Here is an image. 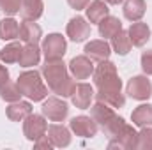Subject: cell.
<instances>
[{
    "label": "cell",
    "mask_w": 152,
    "mask_h": 150,
    "mask_svg": "<svg viewBox=\"0 0 152 150\" xmlns=\"http://www.w3.org/2000/svg\"><path fill=\"white\" fill-rule=\"evenodd\" d=\"M92 76H94V85L97 87L96 99L99 103H104L115 110L126 104V97L122 94V79L118 78L117 66L113 62L110 60L99 62Z\"/></svg>",
    "instance_id": "1"
},
{
    "label": "cell",
    "mask_w": 152,
    "mask_h": 150,
    "mask_svg": "<svg viewBox=\"0 0 152 150\" xmlns=\"http://www.w3.org/2000/svg\"><path fill=\"white\" fill-rule=\"evenodd\" d=\"M42 76L51 88L53 94L58 97H71L75 92V79L69 76V67L62 60H48L42 66Z\"/></svg>",
    "instance_id": "2"
},
{
    "label": "cell",
    "mask_w": 152,
    "mask_h": 150,
    "mask_svg": "<svg viewBox=\"0 0 152 150\" xmlns=\"http://www.w3.org/2000/svg\"><path fill=\"white\" fill-rule=\"evenodd\" d=\"M21 94L28 99V101H34V103H39V101H44L48 97V87L44 85L42 78H41V73L39 71H25L18 76L16 79Z\"/></svg>",
    "instance_id": "3"
},
{
    "label": "cell",
    "mask_w": 152,
    "mask_h": 150,
    "mask_svg": "<svg viewBox=\"0 0 152 150\" xmlns=\"http://www.w3.org/2000/svg\"><path fill=\"white\" fill-rule=\"evenodd\" d=\"M67 50V42L62 37V34H48L42 39L41 51L44 53L46 62L48 60H62Z\"/></svg>",
    "instance_id": "4"
},
{
    "label": "cell",
    "mask_w": 152,
    "mask_h": 150,
    "mask_svg": "<svg viewBox=\"0 0 152 150\" xmlns=\"http://www.w3.org/2000/svg\"><path fill=\"white\" fill-rule=\"evenodd\" d=\"M126 94L136 101H147L152 97V83L147 76H133L127 81Z\"/></svg>",
    "instance_id": "5"
},
{
    "label": "cell",
    "mask_w": 152,
    "mask_h": 150,
    "mask_svg": "<svg viewBox=\"0 0 152 150\" xmlns=\"http://www.w3.org/2000/svg\"><path fill=\"white\" fill-rule=\"evenodd\" d=\"M46 133H48V122H46L44 115L30 113L25 118V122H23V134H25L27 140L37 141L39 138H42Z\"/></svg>",
    "instance_id": "6"
},
{
    "label": "cell",
    "mask_w": 152,
    "mask_h": 150,
    "mask_svg": "<svg viewBox=\"0 0 152 150\" xmlns=\"http://www.w3.org/2000/svg\"><path fill=\"white\" fill-rule=\"evenodd\" d=\"M41 110H42V115L46 118H50L51 122H62V120H66V117L69 113V106L57 95V97H48L42 103Z\"/></svg>",
    "instance_id": "7"
},
{
    "label": "cell",
    "mask_w": 152,
    "mask_h": 150,
    "mask_svg": "<svg viewBox=\"0 0 152 150\" xmlns=\"http://www.w3.org/2000/svg\"><path fill=\"white\" fill-rule=\"evenodd\" d=\"M69 127L76 136H81V138H94L97 134V124L94 122L92 117H87V115H78L71 118Z\"/></svg>",
    "instance_id": "8"
},
{
    "label": "cell",
    "mask_w": 152,
    "mask_h": 150,
    "mask_svg": "<svg viewBox=\"0 0 152 150\" xmlns=\"http://www.w3.org/2000/svg\"><path fill=\"white\" fill-rule=\"evenodd\" d=\"M66 32H67V37L73 42H83L90 36V23H87V20L81 18V16H75L67 23Z\"/></svg>",
    "instance_id": "9"
},
{
    "label": "cell",
    "mask_w": 152,
    "mask_h": 150,
    "mask_svg": "<svg viewBox=\"0 0 152 150\" xmlns=\"http://www.w3.org/2000/svg\"><path fill=\"white\" fill-rule=\"evenodd\" d=\"M94 64L87 55H78L69 62V71L76 79H87L94 74Z\"/></svg>",
    "instance_id": "10"
},
{
    "label": "cell",
    "mask_w": 152,
    "mask_h": 150,
    "mask_svg": "<svg viewBox=\"0 0 152 150\" xmlns=\"http://www.w3.org/2000/svg\"><path fill=\"white\" fill-rule=\"evenodd\" d=\"M85 55L90 58V60H96V62H103V60H108L110 55H112V46L104 41V39H97V41H90L85 44Z\"/></svg>",
    "instance_id": "11"
},
{
    "label": "cell",
    "mask_w": 152,
    "mask_h": 150,
    "mask_svg": "<svg viewBox=\"0 0 152 150\" xmlns=\"http://www.w3.org/2000/svg\"><path fill=\"white\" fill-rule=\"evenodd\" d=\"M94 95L96 94H94L92 85H88V83H76L75 92L71 95V101H73V104L78 110H88Z\"/></svg>",
    "instance_id": "12"
},
{
    "label": "cell",
    "mask_w": 152,
    "mask_h": 150,
    "mask_svg": "<svg viewBox=\"0 0 152 150\" xmlns=\"http://www.w3.org/2000/svg\"><path fill=\"white\" fill-rule=\"evenodd\" d=\"M90 117L94 118V122L97 125H101V129H104L106 125H110L115 120L117 113H115V108L104 104V103H96L94 106H90Z\"/></svg>",
    "instance_id": "13"
},
{
    "label": "cell",
    "mask_w": 152,
    "mask_h": 150,
    "mask_svg": "<svg viewBox=\"0 0 152 150\" xmlns=\"http://www.w3.org/2000/svg\"><path fill=\"white\" fill-rule=\"evenodd\" d=\"M48 138L53 143V147L66 149L71 143V131L62 124H53L48 127Z\"/></svg>",
    "instance_id": "14"
},
{
    "label": "cell",
    "mask_w": 152,
    "mask_h": 150,
    "mask_svg": "<svg viewBox=\"0 0 152 150\" xmlns=\"http://www.w3.org/2000/svg\"><path fill=\"white\" fill-rule=\"evenodd\" d=\"M127 34H129V39H131V44L133 46L142 48L151 39V28L143 21H133L131 27H129V30H127Z\"/></svg>",
    "instance_id": "15"
},
{
    "label": "cell",
    "mask_w": 152,
    "mask_h": 150,
    "mask_svg": "<svg viewBox=\"0 0 152 150\" xmlns=\"http://www.w3.org/2000/svg\"><path fill=\"white\" fill-rule=\"evenodd\" d=\"M41 37H42V30L37 23L30 20H23V23L20 25V39L25 44H39Z\"/></svg>",
    "instance_id": "16"
},
{
    "label": "cell",
    "mask_w": 152,
    "mask_h": 150,
    "mask_svg": "<svg viewBox=\"0 0 152 150\" xmlns=\"http://www.w3.org/2000/svg\"><path fill=\"white\" fill-rule=\"evenodd\" d=\"M39 60H41V50H39L37 44H25L21 48L20 60H18L20 67H25V69L34 67L39 64Z\"/></svg>",
    "instance_id": "17"
},
{
    "label": "cell",
    "mask_w": 152,
    "mask_h": 150,
    "mask_svg": "<svg viewBox=\"0 0 152 150\" xmlns=\"http://www.w3.org/2000/svg\"><path fill=\"white\" fill-rule=\"evenodd\" d=\"M7 118L9 120H12V122H21V120H25L30 113H32V104L28 103V101H16V103H11L9 106H7Z\"/></svg>",
    "instance_id": "18"
},
{
    "label": "cell",
    "mask_w": 152,
    "mask_h": 150,
    "mask_svg": "<svg viewBox=\"0 0 152 150\" xmlns=\"http://www.w3.org/2000/svg\"><path fill=\"white\" fill-rule=\"evenodd\" d=\"M87 20L90 23H99L101 20H104L108 14H110V9H108V4L104 0H92L88 5H87Z\"/></svg>",
    "instance_id": "19"
},
{
    "label": "cell",
    "mask_w": 152,
    "mask_h": 150,
    "mask_svg": "<svg viewBox=\"0 0 152 150\" xmlns=\"http://www.w3.org/2000/svg\"><path fill=\"white\" fill-rule=\"evenodd\" d=\"M124 16L129 21H140L147 11L145 0H126L124 2Z\"/></svg>",
    "instance_id": "20"
},
{
    "label": "cell",
    "mask_w": 152,
    "mask_h": 150,
    "mask_svg": "<svg viewBox=\"0 0 152 150\" xmlns=\"http://www.w3.org/2000/svg\"><path fill=\"white\" fill-rule=\"evenodd\" d=\"M42 11H44V4L42 0H21V18L23 20H30V21H36L42 16Z\"/></svg>",
    "instance_id": "21"
},
{
    "label": "cell",
    "mask_w": 152,
    "mask_h": 150,
    "mask_svg": "<svg viewBox=\"0 0 152 150\" xmlns=\"http://www.w3.org/2000/svg\"><path fill=\"white\" fill-rule=\"evenodd\" d=\"M131 122L136 127H149L152 125V104H140L131 113Z\"/></svg>",
    "instance_id": "22"
},
{
    "label": "cell",
    "mask_w": 152,
    "mask_h": 150,
    "mask_svg": "<svg viewBox=\"0 0 152 150\" xmlns=\"http://www.w3.org/2000/svg\"><path fill=\"white\" fill-rule=\"evenodd\" d=\"M99 34H101V37L104 39H112L115 34H118L120 30H122V23H120V20L118 18H115V16H106L104 20H101L99 23Z\"/></svg>",
    "instance_id": "23"
},
{
    "label": "cell",
    "mask_w": 152,
    "mask_h": 150,
    "mask_svg": "<svg viewBox=\"0 0 152 150\" xmlns=\"http://www.w3.org/2000/svg\"><path fill=\"white\" fill-rule=\"evenodd\" d=\"M16 37H20V23L11 16L0 20V39L2 41H12Z\"/></svg>",
    "instance_id": "24"
},
{
    "label": "cell",
    "mask_w": 152,
    "mask_h": 150,
    "mask_svg": "<svg viewBox=\"0 0 152 150\" xmlns=\"http://www.w3.org/2000/svg\"><path fill=\"white\" fill-rule=\"evenodd\" d=\"M131 39H129V34L127 30H120L118 34H115L112 37V50H113L117 55H127L131 51Z\"/></svg>",
    "instance_id": "25"
},
{
    "label": "cell",
    "mask_w": 152,
    "mask_h": 150,
    "mask_svg": "<svg viewBox=\"0 0 152 150\" xmlns=\"http://www.w3.org/2000/svg\"><path fill=\"white\" fill-rule=\"evenodd\" d=\"M21 48L20 42H11L7 46H4L0 50V60L4 64H16L20 60V53H21Z\"/></svg>",
    "instance_id": "26"
},
{
    "label": "cell",
    "mask_w": 152,
    "mask_h": 150,
    "mask_svg": "<svg viewBox=\"0 0 152 150\" xmlns=\"http://www.w3.org/2000/svg\"><path fill=\"white\" fill-rule=\"evenodd\" d=\"M21 90L18 87V83H11V81H5L4 85H0V97L5 101V103H16L21 99Z\"/></svg>",
    "instance_id": "27"
},
{
    "label": "cell",
    "mask_w": 152,
    "mask_h": 150,
    "mask_svg": "<svg viewBox=\"0 0 152 150\" xmlns=\"http://www.w3.org/2000/svg\"><path fill=\"white\" fill-rule=\"evenodd\" d=\"M134 150H152V127H142V131L136 134Z\"/></svg>",
    "instance_id": "28"
},
{
    "label": "cell",
    "mask_w": 152,
    "mask_h": 150,
    "mask_svg": "<svg viewBox=\"0 0 152 150\" xmlns=\"http://www.w3.org/2000/svg\"><path fill=\"white\" fill-rule=\"evenodd\" d=\"M0 11L7 16H14L21 11V0H0Z\"/></svg>",
    "instance_id": "29"
},
{
    "label": "cell",
    "mask_w": 152,
    "mask_h": 150,
    "mask_svg": "<svg viewBox=\"0 0 152 150\" xmlns=\"http://www.w3.org/2000/svg\"><path fill=\"white\" fill-rule=\"evenodd\" d=\"M140 64H142V69L147 76H152V50H147L142 53V58H140Z\"/></svg>",
    "instance_id": "30"
},
{
    "label": "cell",
    "mask_w": 152,
    "mask_h": 150,
    "mask_svg": "<svg viewBox=\"0 0 152 150\" xmlns=\"http://www.w3.org/2000/svg\"><path fill=\"white\" fill-rule=\"evenodd\" d=\"M34 147H36V149L51 150V149H53V143L50 141V138H48V136H42V138H39L37 141H34Z\"/></svg>",
    "instance_id": "31"
},
{
    "label": "cell",
    "mask_w": 152,
    "mask_h": 150,
    "mask_svg": "<svg viewBox=\"0 0 152 150\" xmlns=\"http://www.w3.org/2000/svg\"><path fill=\"white\" fill-rule=\"evenodd\" d=\"M67 4L76 9V11H81V9H87V5L90 4V0H67Z\"/></svg>",
    "instance_id": "32"
},
{
    "label": "cell",
    "mask_w": 152,
    "mask_h": 150,
    "mask_svg": "<svg viewBox=\"0 0 152 150\" xmlns=\"http://www.w3.org/2000/svg\"><path fill=\"white\" fill-rule=\"evenodd\" d=\"M5 81H9V71H7L5 66L0 64V85H4Z\"/></svg>",
    "instance_id": "33"
},
{
    "label": "cell",
    "mask_w": 152,
    "mask_h": 150,
    "mask_svg": "<svg viewBox=\"0 0 152 150\" xmlns=\"http://www.w3.org/2000/svg\"><path fill=\"white\" fill-rule=\"evenodd\" d=\"M106 4H110V5H118V4H122L124 0H104Z\"/></svg>",
    "instance_id": "34"
}]
</instances>
